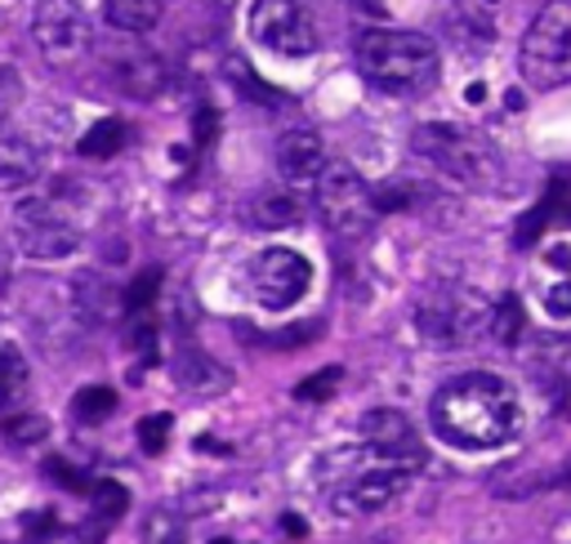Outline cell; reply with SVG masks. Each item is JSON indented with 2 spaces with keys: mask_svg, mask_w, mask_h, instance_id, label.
Segmentation results:
<instances>
[{
  "mask_svg": "<svg viewBox=\"0 0 571 544\" xmlns=\"http://www.w3.org/2000/svg\"><path fill=\"white\" fill-rule=\"evenodd\" d=\"M433 433L455 451H495L522 429V402L509 380L491 371L451 375L429 402Z\"/></svg>",
  "mask_w": 571,
  "mask_h": 544,
  "instance_id": "1",
  "label": "cell"
},
{
  "mask_svg": "<svg viewBox=\"0 0 571 544\" xmlns=\"http://www.w3.org/2000/svg\"><path fill=\"white\" fill-rule=\"evenodd\" d=\"M353 59L375 90L398 99H415L438 81V46L424 32L362 28L353 37Z\"/></svg>",
  "mask_w": 571,
  "mask_h": 544,
  "instance_id": "2",
  "label": "cell"
},
{
  "mask_svg": "<svg viewBox=\"0 0 571 544\" xmlns=\"http://www.w3.org/2000/svg\"><path fill=\"white\" fill-rule=\"evenodd\" d=\"M411 152L420 161H429L433 170H442L447 179L464 183V188H495L504 179V161L491 148V139H482L478 130L451 125V121H424L411 130Z\"/></svg>",
  "mask_w": 571,
  "mask_h": 544,
  "instance_id": "3",
  "label": "cell"
},
{
  "mask_svg": "<svg viewBox=\"0 0 571 544\" xmlns=\"http://www.w3.org/2000/svg\"><path fill=\"white\" fill-rule=\"evenodd\" d=\"M495 304L473 286H438L415 304V331L429 349H469L491 335Z\"/></svg>",
  "mask_w": 571,
  "mask_h": 544,
  "instance_id": "4",
  "label": "cell"
},
{
  "mask_svg": "<svg viewBox=\"0 0 571 544\" xmlns=\"http://www.w3.org/2000/svg\"><path fill=\"white\" fill-rule=\"evenodd\" d=\"M522 81L535 90H558L571 81V0H549L531 19L518 50Z\"/></svg>",
  "mask_w": 571,
  "mask_h": 544,
  "instance_id": "5",
  "label": "cell"
},
{
  "mask_svg": "<svg viewBox=\"0 0 571 544\" xmlns=\"http://www.w3.org/2000/svg\"><path fill=\"white\" fill-rule=\"evenodd\" d=\"M318 210H322L327 228L340 236H367L380 219L375 188L344 161H327V170L318 179Z\"/></svg>",
  "mask_w": 571,
  "mask_h": 544,
  "instance_id": "6",
  "label": "cell"
},
{
  "mask_svg": "<svg viewBox=\"0 0 571 544\" xmlns=\"http://www.w3.org/2000/svg\"><path fill=\"white\" fill-rule=\"evenodd\" d=\"M14 245L28 254V259H41V263H59L68 254L81 250V228L46 197H23L14 205Z\"/></svg>",
  "mask_w": 571,
  "mask_h": 544,
  "instance_id": "7",
  "label": "cell"
},
{
  "mask_svg": "<svg viewBox=\"0 0 571 544\" xmlns=\"http://www.w3.org/2000/svg\"><path fill=\"white\" fill-rule=\"evenodd\" d=\"M246 28L263 50L281 59H304L318 50V23L300 0H254Z\"/></svg>",
  "mask_w": 571,
  "mask_h": 544,
  "instance_id": "8",
  "label": "cell"
},
{
  "mask_svg": "<svg viewBox=\"0 0 571 544\" xmlns=\"http://www.w3.org/2000/svg\"><path fill=\"white\" fill-rule=\"evenodd\" d=\"M313 286V263L295 245H268L250 263V291L259 309H295Z\"/></svg>",
  "mask_w": 571,
  "mask_h": 544,
  "instance_id": "9",
  "label": "cell"
},
{
  "mask_svg": "<svg viewBox=\"0 0 571 544\" xmlns=\"http://www.w3.org/2000/svg\"><path fill=\"white\" fill-rule=\"evenodd\" d=\"M32 41L50 63H72L90 50V19L77 0H41L32 14Z\"/></svg>",
  "mask_w": 571,
  "mask_h": 544,
  "instance_id": "10",
  "label": "cell"
},
{
  "mask_svg": "<svg viewBox=\"0 0 571 544\" xmlns=\"http://www.w3.org/2000/svg\"><path fill=\"white\" fill-rule=\"evenodd\" d=\"M362 442L371 446V455H375L380 464H393V469H407V473L429 460V451H424L415 424H411L398 406H375V411H367V420H362Z\"/></svg>",
  "mask_w": 571,
  "mask_h": 544,
  "instance_id": "11",
  "label": "cell"
},
{
  "mask_svg": "<svg viewBox=\"0 0 571 544\" xmlns=\"http://www.w3.org/2000/svg\"><path fill=\"white\" fill-rule=\"evenodd\" d=\"M402 491H407V469L380 464V469L358 473V477H349L344 486H335L331 508H335L340 517H362V513H380V508L393 504Z\"/></svg>",
  "mask_w": 571,
  "mask_h": 544,
  "instance_id": "12",
  "label": "cell"
},
{
  "mask_svg": "<svg viewBox=\"0 0 571 544\" xmlns=\"http://www.w3.org/2000/svg\"><path fill=\"white\" fill-rule=\"evenodd\" d=\"M277 170L281 179H291V183H318L322 170H327V148H322V134L309 130V125H295V130H286L277 139Z\"/></svg>",
  "mask_w": 571,
  "mask_h": 544,
  "instance_id": "13",
  "label": "cell"
},
{
  "mask_svg": "<svg viewBox=\"0 0 571 544\" xmlns=\"http://www.w3.org/2000/svg\"><path fill=\"white\" fill-rule=\"evenodd\" d=\"M108 72H112L117 90L130 94V99H157V94H166V85H170V72H166L161 54H148V50L112 54Z\"/></svg>",
  "mask_w": 571,
  "mask_h": 544,
  "instance_id": "14",
  "label": "cell"
},
{
  "mask_svg": "<svg viewBox=\"0 0 571 544\" xmlns=\"http://www.w3.org/2000/svg\"><path fill=\"white\" fill-rule=\"evenodd\" d=\"M174 384L188 389V393H197V397H210V393H223V389L232 384V371H228L223 362H214L210 353L183 344V349L174 353Z\"/></svg>",
  "mask_w": 571,
  "mask_h": 544,
  "instance_id": "15",
  "label": "cell"
},
{
  "mask_svg": "<svg viewBox=\"0 0 571 544\" xmlns=\"http://www.w3.org/2000/svg\"><path fill=\"white\" fill-rule=\"evenodd\" d=\"M41 179V152L23 134H0V192H28Z\"/></svg>",
  "mask_w": 571,
  "mask_h": 544,
  "instance_id": "16",
  "label": "cell"
},
{
  "mask_svg": "<svg viewBox=\"0 0 571 544\" xmlns=\"http://www.w3.org/2000/svg\"><path fill=\"white\" fill-rule=\"evenodd\" d=\"M90 500H94V508H90V517H86V526H81V540H103L121 517H126V508H130V491L121 486V482H112V477H103V482H94V491H90Z\"/></svg>",
  "mask_w": 571,
  "mask_h": 544,
  "instance_id": "17",
  "label": "cell"
},
{
  "mask_svg": "<svg viewBox=\"0 0 571 544\" xmlns=\"http://www.w3.org/2000/svg\"><path fill=\"white\" fill-rule=\"evenodd\" d=\"M246 219H250L254 228H263V232H281V228H291V223L304 219V205H300V197H291V192L268 188V192H259V197L250 201Z\"/></svg>",
  "mask_w": 571,
  "mask_h": 544,
  "instance_id": "18",
  "label": "cell"
},
{
  "mask_svg": "<svg viewBox=\"0 0 571 544\" xmlns=\"http://www.w3.org/2000/svg\"><path fill=\"white\" fill-rule=\"evenodd\" d=\"M103 14H108V23L117 32L139 37V32H152L161 23L166 0H103Z\"/></svg>",
  "mask_w": 571,
  "mask_h": 544,
  "instance_id": "19",
  "label": "cell"
},
{
  "mask_svg": "<svg viewBox=\"0 0 571 544\" xmlns=\"http://www.w3.org/2000/svg\"><path fill=\"white\" fill-rule=\"evenodd\" d=\"M126 139H130L126 121H117V117H103V121H94V125L81 134L77 152H81V157H90V161H108V157H117V152L126 148Z\"/></svg>",
  "mask_w": 571,
  "mask_h": 544,
  "instance_id": "20",
  "label": "cell"
},
{
  "mask_svg": "<svg viewBox=\"0 0 571 544\" xmlns=\"http://www.w3.org/2000/svg\"><path fill=\"white\" fill-rule=\"evenodd\" d=\"M28 389V357L14 340L0 335V406H10Z\"/></svg>",
  "mask_w": 571,
  "mask_h": 544,
  "instance_id": "21",
  "label": "cell"
},
{
  "mask_svg": "<svg viewBox=\"0 0 571 544\" xmlns=\"http://www.w3.org/2000/svg\"><path fill=\"white\" fill-rule=\"evenodd\" d=\"M522 326H527V313H522L518 295H504V300L495 304V313H491V340H495L500 349H513V344L522 340Z\"/></svg>",
  "mask_w": 571,
  "mask_h": 544,
  "instance_id": "22",
  "label": "cell"
},
{
  "mask_svg": "<svg viewBox=\"0 0 571 544\" xmlns=\"http://www.w3.org/2000/svg\"><path fill=\"white\" fill-rule=\"evenodd\" d=\"M157 295H161V268H143L139 278L126 286V295H121L126 318H143V313L157 304Z\"/></svg>",
  "mask_w": 571,
  "mask_h": 544,
  "instance_id": "23",
  "label": "cell"
},
{
  "mask_svg": "<svg viewBox=\"0 0 571 544\" xmlns=\"http://www.w3.org/2000/svg\"><path fill=\"white\" fill-rule=\"evenodd\" d=\"M112 411H117V393L103 389V384H90V389H81V393L72 397V415H77L81 424H103Z\"/></svg>",
  "mask_w": 571,
  "mask_h": 544,
  "instance_id": "24",
  "label": "cell"
},
{
  "mask_svg": "<svg viewBox=\"0 0 571 544\" xmlns=\"http://www.w3.org/2000/svg\"><path fill=\"white\" fill-rule=\"evenodd\" d=\"M562 192H567V188H562V183H553V192L540 201V210H531V214L518 223V245H531V241L544 232V223H549V219L562 210Z\"/></svg>",
  "mask_w": 571,
  "mask_h": 544,
  "instance_id": "25",
  "label": "cell"
},
{
  "mask_svg": "<svg viewBox=\"0 0 571 544\" xmlns=\"http://www.w3.org/2000/svg\"><path fill=\"white\" fill-rule=\"evenodd\" d=\"M170 429H174V420H170L166 411L143 415V420H139V446H143L148 455H161V451H166V442H170Z\"/></svg>",
  "mask_w": 571,
  "mask_h": 544,
  "instance_id": "26",
  "label": "cell"
},
{
  "mask_svg": "<svg viewBox=\"0 0 571 544\" xmlns=\"http://www.w3.org/2000/svg\"><path fill=\"white\" fill-rule=\"evenodd\" d=\"M46 433H50V424H46V415H37V411H23V415H14V420L6 424V437H10V442H19V446L41 442Z\"/></svg>",
  "mask_w": 571,
  "mask_h": 544,
  "instance_id": "27",
  "label": "cell"
},
{
  "mask_svg": "<svg viewBox=\"0 0 571 544\" xmlns=\"http://www.w3.org/2000/svg\"><path fill=\"white\" fill-rule=\"evenodd\" d=\"M340 366H327V371H318V375H309L300 389H295V397L300 402H322V397H331L335 393V384H340Z\"/></svg>",
  "mask_w": 571,
  "mask_h": 544,
  "instance_id": "28",
  "label": "cell"
},
{
  "mask_svg": "<svg viewBox=\"0 0 571 544\" xmlns=\"http://www.w3.org/2000/svg\"><path fill=\"white\" fill-rule=\"evenodd\" d=\"M46 473L59 482V486H68V491H94V482H90V473H81L77 464H68L63 455H54V460H46Z\"/></svg>",
  "mask_w": 571,
  "mask_h": 544,
  "instance_id": "29",
  "label": "cell"
},
{
  "mask_svg": "<svg viewBox=\"0 0 571 544\" xmlns=\"http://www.w3.org/2000/svg\"><path fill=\"white\" fill-rule=\"evenodd\" d=\"M228 72H232V81L246 90V99H259V103H268V108H277V103H281V99H277V90H268V85H263L254 72H246L241 63H228Z\"/></svg>",
  "mask_w": 571,
  "mask_h": 544,
  "instance_id": "30",
  "label": "cell"
},
{
  "mask_svg": "<svg viewBox=\"0 0 571 544\" xmlns=\"http://www.w3.org/2000/svg\"><path fill=\"white\" fill-rule=\"evenodd\" d=\"M544 313L553 322H571V278H562V282H553L544 291Z\"/></svg>",
  "mask_w": 571,
  "mask_h": 544,
  "instance_id": "31",
  "label": "cell"
},
{
  "mask_svg": "<svg viewBox=\"0 0 571 544\" xmlns=\"http://www.w3.org/2000/svg\"><path fill=\"white\" fill-rule=\"evenodd\" d=\"M148 544H183V522L170 513H152L148 522Z\"/></svg>",
  "mask_w": 571,
  "mask_h": 544,
  "instance_id": "32",
  "label": "cell"
},
{
  "mask_svg": "<svg viewBox=\"0 0 571 544\" xmlns=\"http://www.w3.org/2000/svg\"><path fill=\"white\" fill-rule=\"evenodd\" d=\"M322 335V322H300V326H291V331H277V335H268L277 349H304L309 340H318Z\"/></svg>",
  "mask_w": 571,
  "mask_h": 544,
  "instance_id": "33",
  "label": "cell"
},
{
  "mask_svg": "<svg viewBox=\"0 0 571 544\" xmlns=\"http://www.w3.org/2000/svg\"><path fill=\"white\" fill-rule=\"evenodd\" d=\"M19 94H23V81H19V72H14V68H0V125H6V117L14 112Z\"/></svg>",
  "mask_w": 571,
  "mask_h": 544,
  "instance_id": "34",
  "label": "cell"
},
{
  "mask_svg": "<svg viewBox=\"0 0 571 544\" xmlns=\"http://www.w3.org/2000/svg\"><path fill=\"white\" fill-rule=\"evenodd\" d=\"M130 344L143 353V357H152L157 353V326H152V318L143 313V318H130Z\"/></svg>",
  "mask_w": 571,
  "mask_h": 544,
  "instance_id": "35",
  "label": "cell"
},
{
  "mask_svg": "<svg viewBox=\"0 0 571 544\" xmlns=\"http://www.w3.org/2000/svg\"><path fill=\"white\" fill-rule=\"evenodd\" d=\"M214 130H219V117H214L210 108H197V117H192V139H197V148H206V143L214 139Z\"/></svg>",
  "mask_w": 571,
  "mask_h": 544,
  "instance_id": "36",
  "label": "cell"
}]
</instances>
